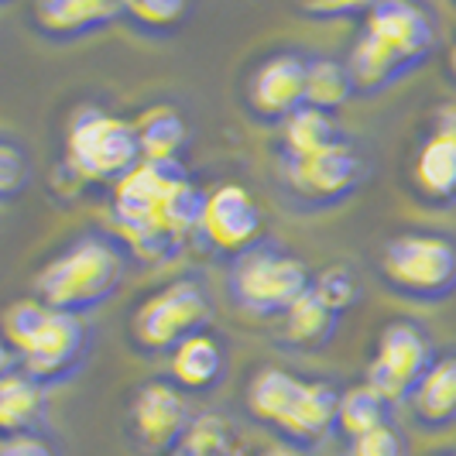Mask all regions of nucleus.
Here are the masks:
<instances>
[{
	"instance_id": "f257e3e1",
	"label": "nucleus",
	"mask_w": 456,
	"mask_h": 456,
	"mask_svg": "<svg viewBox=\"0 0 456 456\" xmlns=\"http://www.w3.org/2000/svg\"><path fill=\"white\" fill-rule=\"evenodd\" d=\"M124 274H127L124 254L107 237L90 233L48 261L35 281V292H38V302L52 313L83 320L86 313L100 309L107 298L117 296V289L124 285Z\"/></svg>"
},
{
	"instance_id": "f03ea898",
	"label": "nucleus",
	"mask_w": 456,
	"mask_h": 456,
	"mask_svg": "<svg viewBox=\"0 0 456 456\" xmlns=\"http://www.w3.org/2000/svg\"><path fill=\"white\" fill-rule=\"evenodd\" d=\"M144 161L141 141L131 120L103 110H83L69 124L66 165L86 183H124Z\"/></svg>"
},
{
	"instance_id": "7ed1b4c3",
	"label": "nucleus",
	"mask_w": 456,
	"mask_h": 456,
	"mask_svg": "<svg viewBox=\"0 0 456 456\" xmlns=\"http://www.w3.org/2000/svg\"><path fill=\"white\" fill-rule=\"evenodd\" d=\"M305 265L278 248H251L230 268V292L254 316H285L309 292Z\"/></svg>"
},
{
	"instance_id": "20e7f679",
	"label": "nucleus",
	"mask_w": 456,
	"mask_h": 456,
	"mask_svg": "<svg viewBox=\"0 0 456 456\" xmlns=\"http://www.w3.org/2000/svg\"><path fill=\"white\" fill-rule=\"evenodd\" d=\"M381 272L395 292L439 302L456 292V244L436 233H402L385 244Z\"/></svg>"
},
{
	"instance_id": "39448f33",
	"label": "nucleus",
	"mask_w": 456,
	"mask_h": 456,
	"mask_svg": "<svg viewBox=\"0 0 456 456\" xmlns=\"http://www.w3.org/2000/svg\"><path fill=\"white\" fill-rule=\"evenodd\" d=\"M209 320V296L200 281H172L161 292L148 296L131 320V337L148 354L175 350L189 337L203 333Z\"/></svg>"
},
{
	"instance_id": "423d86ee",
	"label": "nucleus",
	"mask_w": 456,
	"mask_h": 456,
	"mask_svg": "<svg viewBox=\"0 0 456 456\" xmlns=\"http://www.w3.org/2000/svg\"><path fill=\"white\" fill-rule=\"evenodd\" d=\"M436 364L429 337L415 322H391L381 333L378 357L367 367V388L378 391L388 405L415 395L419 381Z\"/></svg>"
},
{
	"instance_id": "0eeeda50",
	"label": "nucleus",
	"mask_w": 456,
	"mask_h": 456,
	"mask_svg": "<svg viewBox=\"0 0 456 456\" xmlns=\"http://www.w3.org/2000/svg\"><path fill=\"white\" fill-rule=\"evenodd\" d=\"M203 237L227 254H248L251 248H257V237L265 230V213L244 185L227 183L216 185L206 192V209L200 220Z\"/></svg>"
},
{
	"instance_id": "6e6552de",
	"label": "nucleus",
	"mask_w": 456,
	"mask_h": 456,
	"mask_svg": "<svg viewBox=\"0 0 456 456\" xmlns=\"http://www.w3.org/2000/svg\"><path fill=\"white\" fill-rule=\"evenodd\" d=\"M86 350H90V333L83 320L48 309L45 322L21 350L24 374L35 378L38 385H55L83 364Z\"/></svg>"
},
{
	"instance_id": "1a4fd4ad",
	"label": "nucleus",
	"mask_w": 456,
	"mask_h": 456,
	"mask_svg": "<svg viewBox=\"0 0 456 456\" xmlns=\"http://www.w3.org/2000/svg\"><path fill=\"white\" fill-rule=\"evenodd\" d=\"M179 161H141L134 172L117 183L114 189V220L124 237H134L141 230L161 227L159 213L172 185L183 183Z\"/></svg>"
},
{
	"instance_id": "9d476101",
	"label": "nucleus",
	"mask_w": 456,
	"mask_h": 456,
	"mask_svg": "<svg viewBox=\"0 0 456 456\" xmlns=\"http://www.w3.org/2000/svg\"><path fill=\"white\" fill-rule=\"evenodd\" d=\"M364 31L415 66L426 62L433 48V21L426 18V11H419L415 4H402V0H385V4L367 7Z\"/></svg>"
},
{
	"instance_id": "9b49d317",
	"label": "nucleus",
	"mask_w": 456,
	"mask_h": 456,
	"mask_svg": "<svg viewBox=\"0 0 456 456\" xmlns=\"http://www.w3.org/2000/svg\"><path fill=\"white\" fill-rule=\"evenodd\" d=\"M289 175L302 196L313 200H343L361 183V159L354 155L350 144H333L313 159L289 161Z\"/></svg>"
},
{
	"instance_id": "f8f14e48",
	"label": "nucleus",
	"mask_w": 456,
	"mask_h": 456,
	"mask_svg": "<svg viewBox=\"0 0 456 456\" xmlns=\"http://www.w3.org/2000/svg\"><path fill=\"white\" fill-rule=\"evenodd\" d=\"M134 422L137 433L144 436L155 450H168L179 439H185L189 426H192V415H189L183 391L155 381V385H144V388L137 391Z\"/></svg>"
},
{
	"instance_id": "ddd939ff",
	"label": "nucleus",
	"mask_w": 456,
	"mask_h": 456,
	"mask_svg": "<svg viewBox=\"0 0 456 456\" xmlns=\"http://www.w3.org/2000/svg\"><path fill=\"white\" fill-rule=\"evenodd\" d=\"M251 107L265 117H289L305 107V62L298 55L268 59L251 79Z\"/></svg>"
},
{
	"instance_id": "4468645a",
	"label": "nucleus",
	"mask_w": 456,
	"mask_h": 456,
	"mask_svg": "<svg viewBox=\"0 0 456 456\" xmlns=\"http://www.w3.org/2000/svg\"><path fill=\"white\" fill-rule=\"evenodd\" d=\"M124 18V4L107 0H45L35 7V21L52 38H79L110 28Z\"/></svg>"
},
{
	"instance_id": "2eb2a0df",
	"label": "nucleus",
	"mask_w": 456,
	"mask_h": 456,
	"mask_svg": "<svg viewBox=\"0 0 456 456\" xmlns=\"http://www.w3.org/2000/svg\"><path fill=\"white\" fill-rule=\"evenodd\" d=\"M224 370H227L224 346L209 333H196V337H189L172 350V378L189 391L216 388Z\"/></svg>"
},
{
	"instance_id": "dca6fc26",
	"label": "nucleus",
	"mask_w": 456,
	"mask_h": 456,
	"mask_svg": "<svg viewBox=\"0 0 456 456\" xmlns=\"http://www.w3.org/2000/svg\"><path fill=\"white\" fill-rule=\"evenodd\" d=\"M302 388H305V381H298L296 374H289L285 367H265L251 378L248 405L261 422H272L281 429L289 422V415L296 411Z\"/></svg>"
},
{
	"instance_id": "f3484780",
	"label": "nucleus",
	"mask_w": 456,
	"mask_h": 456,
	"mask_svg": "<svg viewBox=\"0 0 456 456\" xmlns=\"http://www.w3.org/2000/svg\"><path fill=\"white\" fill-rule=\"evenodd\" d=\"M45 411V385L28 374H4L0 378V433L18 439L28 436L31 426Z\"/></svg>"
},
{
	"instance_id": "a211bd4d",
	"label": "nucleus",
	"mask_w": 456,
	"mask_h": 456,
	"mask_svg": "<svg viewBox=\"0 0 456 456\" xmlns=\"http://www.w3.org/2000/svg\"><path fill=\"white\" fill-rule=\"evenodd\" d=\"M350 76H354V86L364 93H378L391 86L398 76H405L409 69H415V62L409 59H402L398 52H391L388 45H381L378 38H370V35H361L357 38V45L350 52Z\"/></svg>"
},
{
	"instance_id": "6ab92c4d",
	"label": "nucleus",
	"mask_w": 456,
	"mask_h": 456,
	"mask_svg": "<svg viewBox=\"0 0 456 456\" xmlns=\"http://www.w3.org/2000/svg\"><path fill=\"white\" fill-rule=\"evenodd\" d=\"M337 405H340V395L326 381H305L302 398H298L296 411L289 415V422L281 426V433H289L298 443H316V439L333 433Z\"/></svg>"
},
{
	"instance_id": "aec40b11",
	"label": "nucleus",
	"mask_w": 456,
	"mask_h": 456,
	"mask_svg": "<svg viewBox=\"0 0 456 456\" xmlns=\"http://www.w3.org/2000/svg\"><path fill=\"white\" fill-rule=\"evenodd\" d=\"M415 415L426 426H450L456 422V354L453 357H439L429 374L419 381V388L411 395Z\"/></svg>"
},
{
	"instance_id": "412c9836",
	"label": "nucleus",
	"mask_w": 456,
	"mask_h": 456,
	"mask_svg": "<svg viewBox=\"0 0 456 456\" xmlns=\"http://www.w3.org/2000/svg\"><path fill=\"white\" fill-rule=\"evenodd\" d=\"M415 185L436 203L456 200V141L433 134L415 159Z\"/></svg>"
},
{
	"instance_id": "4be33fe9",
	"label": "nucleus",
	"mask_w": 456,
	"mask_h": 456,
	"mask_svg": "<svg viewBox=\"0 0 456 456\" xmlns=\"http://www.w3.org/2000/svg\"><path fill=\"white\" fill-rule=\"evenodd\" d=\"M144 161H179L185 148V120L175 107H151L134 124Z\"/></svg>"
},
{
	"instance_id": "5701e85b",
	"label": "nucleus",
	"mask_w": 456,
	"mask_h": 456,
	"mask_svg": "<svg viewBox=\"0 0 456 456\" xmlns=\"http://www.w3.org/2000/svg\"><path fill=\"white\" fill-rule=\"evenodd\" d=\"M354 76L343 62L333 59H316V62H305V107L313 110H340L343 103L354 96Z\"/></svg>"
},
{
	"instance_id": "b1692460",
	"label": "nucleus",
	"mask_w": 456,
	"mask_h": 456,
	"mask_svg": "<svg viewBox=\"0 0 456 456\" xmlns=\"http://www.w3.org/2000/svg\"><path fill=\"white\" fill-rule=\"evenodd\" d=\"M333 144H340V137H337V124H333L330 114L302 107L298 114L285 120V151H289L292 161L313 159V155H320Z\"/></svg>"
},
{
	"instance_id": "393cba45",
	"label": "nucleus",
	"mask_w": 456,
	"mask_h": 456,
	"mask_svg": "<svg viewBox=\"0 0 456 456\" xmlns=\"http://www.w3.org/2000/svg\"><path fill=\"white\" fill-rule=\"evenodd\" d=\"M388 409L391 405L378 395V391H370L367 385H361V388L343 391L340 395L337 426H340L350 439H361V436L374 433V429H381V426H388Z\"/></svg>"
},
{
	"instance_id": "a878e982",
	"label": "nucleus",
	"mask_w": 456,
	"mask_h": 456,
	"mask_svg": "<svg viewBox=\"0 0 456 456\" xmlns=\"http://www.w3.org/2000/svg\"><path fill=\"white\" fill-rule=\"evenodd\" d=\"M337 330V313H330L313 292L298 298L285 313V337L296 346H322Z\"/></svg>"
},
{
	"instance_id": "bb28decb",
	"label": "nucleus",
	"mask_w": 456,
	"mask_h": 456,
	"mask_svg": "<svg viewBox=\"0 0 456 456\" xmlns=\"http://www.w3.org/2000/svg\"><path fill=\"white\" fill-rule=\"evenodd\" d=\"M203 209H206V192L200 185H192L189 179L172 185V192L165 196V203H161V213H159V224L172 237H179L183 240L185 233H192V230H200V220H203Z\"/></svg>"
},
{
	"instance_id": "cd10ccee",
	"label": "nucleus",
	"mask_w": 456,
	"mask_h": 456,
	"mask_svg": "<svg viewBox=\"0 0 456 456\" xmlns=\"http://www.w3.org/2000/svg\"><path fill=\"white\" fill-rule=\"evenodd\" d=\"M309 292L320 298L330 313L340 316L343 309L357 298V281H354V274L346 272V268H326V272L309 285Z\"/></svg>"
},
{
	"instance_id": "c85d7f7f",
	"label": "nucleus",
	"mask_w": 456,
	"mask_h": 456,
	"mask_svg": "<svg viewBox=\"0 0 456 456\" xmlns=\"http://www.w3.org/2000/svg\"><path fill=\"white\" fill-rule=\"evenodd\" d=\"M124 14L144 28H172L189 14V7L179 0H141V4H124Z\"/></svg>"
},
{
	"instance_id": "c756f323",
	"label": "nucleus",
	"mask_w": 456,
	"mask_h": 456,
	"mask_svg": "<svg viewBox=\"0 0 456 456\" xmlns=\"http://www.w3.org/2000/svg\"><path fill=\"white\" fill-rule=\"evenodd\" d=\"M192 456H224L227 453V429L220 419H200L189 426L185 433V446Z\"/></svg>"
},
{
	"instance_id": "7c9ffc66",
	"label": "nucleus",
	"mask_w": 456,
	"mask_h": 456,
	"mask_svg": "<svg viewBox=\"0 0 456 456\" xmlns=\"http://www.w3.org/2000/svg\"><path fill=\"white\" fill-rule=\"evenodd\" d=\"M350 456H409L405 439L395 433L391 426H381L374 433L361 436L350 443Z\"/></svg>"
},
{
	"instance_id": "2f4dec72",
	"label": "nucleus",
	"mask_w": 456,
	"mask_h": 456,
	"mask_svg": "<svg viewBox=\"0 0 456 456\" xmlns=\"http://www.w3.org/2000/svg\"><path fill=\"white\" fill-rule=\"evenodd\" d=\"M28 183V159L14 144H4L0 141V200H11L18 196Z\"/></svg>"
},
{
	"instance_id": "473e14b6",
	"label": "nucleus",
	"mask_w": 456,
	"mask_h": 456,
	"mask_svg": "<svg viewBox=\"0 0 456 456\" xmlns=\"http://www.w3.org/2000/svg\"><path fill=\"white\" fill-rule=\"evenodd\" d=\"M0 456H55V453H52V446H45L35 436H18V439H7L0 446Z\"/></svg>"
},
{
	"instance_id": "72a5a7b5",
	"label": "nucleus",
	"mask_w": 456,
	"mask_h": 456,
	"mask_svg": "<svg viewBox=\"0 0 456 456\" xmlns=\"http://www.w3.org/2000/svg\"><path fill=\"white\" fill-rule=\"evenodd\" d=\"M436 134L456 141V103L439 107V114H436Z\"/></svg>"
},
{
	"instance_id": "f704fd0d",
	"label": "nucleus",
	"mask_w": 456,
	"mask_h": 456,
	"mask_svg": "<svg viewBox=\"0 0 456 456\" xmlns=\"http://www.w3.org/2000/svg\"><path fill=\"white\" fill-rule=\"evenodd\" d=\"M261 456H305V453H302L298 446H285V443H281V446H268Z\"/></svg>"
},
{
	"instance_id": "c9c22d12",
	"label": "nucleus",
	"mask_w": 456,
	"mask_h": 456,
	"mask_svg": "<svg viewBox=\"0 0 456 456\" xmlns=\"http://www.w3.org/2000/svg\"><path fill=\"white\" fill-rule=\"evenodd\" d=\"M11 374V346L0 340V378Z\"/></svg>"
},
{
	"instance_id": "e433bc0d",
	"label": "nucleus",
	"mask_w": 456,
	"mask_h": 456,
	"mask_svg": "<svg viewBox=\"0 0 456 456\" xmlns=\"http://www.w3.org/2000/svg\"><path fill=\"white\" fill-rule=\"evenodd\" d=\"M450 69H453V76H456V48H453V55H450Z\"/></svg>"
},
{
	"instance_id": "4c0bfd02",
	"label": "nucleus",
	"mask_w": 456,
	"mask_h": 456,
	"mask_svg": "<svg viewBox=\"0 0 456 456\" xmlns=\"http://www.w3.org/2000/svg\"><path fill=\"white\" fill-rule=\"evenodd\" d=\"M172 456H192V453H189V450H175Z\"/></svg>"
},
{
	"instance_id": "58836bf2",
	"label": "nucleus",
	"mask_w": 456,
	"mask_h": 456,
	"mask_svg": "<svg viewBox=\"0 0 456 456\" xmlns=\"http://www.w3.org/2000/svg\"><path fill=\"white\" fill-rule=\"evenodd\" d=\"M453 456H456V453H453Z\"/></svg>"
}]
</instances>
